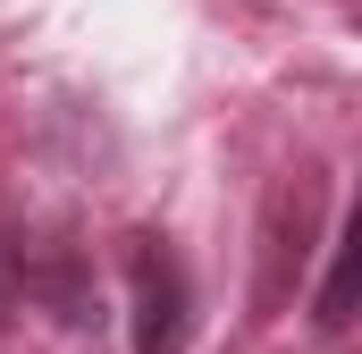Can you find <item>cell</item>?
Segmentation results:
<instances>
[{"label":"cell","mask_w":362,"mask_h":354,"mask_svg":"<svg viewBox=\"0 0 362 354\" xmlns=\"http://www.w3.org/2000/svg\"><path fill=\"white\" fill-rule=\"evenodd\" d=\"M17 304H25V287H17V236H0V338H8Z\"/></svg>","instance_id":"obj_3"},{"label":"cell","mask_w":362,"mask_h":354,"mask_svg":"<svg viewBox=\"0 0 362 354\" xmlns=\"http://www.w3.org/2000/svg\"><path fill=\"white\" fill-rule=\"evenodd\" d=\"M354 219H346V228H337V236H329V278H320V304H312V329H320V338H346V329H354Z\"/></svg>","instance_id":"obj_2"},{"label":"cell","mask_w":362,"mask_h":354,"mask_svg":"<svg viewBox=\"0 0 362 354\" xmlns=\"http://www.w3.org/2000/svg\"><path fill=\"white\" fill-rule=\"evenodd\" d=\"M127 338L135 354H185L194 338V278H185L177 245L152 228L127 236Z\"/></svg>","instance_id":"obj_1"}]
</instances>
